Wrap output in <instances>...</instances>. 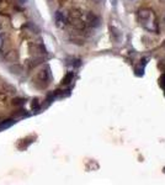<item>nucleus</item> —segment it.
Segmentation results:
<instances>
[{"label":"nucleus","instance_id":"f257e3e1","mask_svg":"<svg viewBox=\"0 0 165 185\" xmlns=\"http://www.w3.org/2000/svg\"><path fill=\"white\" fill-rule=\"evenodd\" d=\"M36 79L38 80L39 83V88H46L47 84H48V80H49V68H44L42 69L37 75H36Z\"/></svg>","mask_w":165,"mask_h":185},{"label":"nucleus","instance_id":"f03ea898","mask_svg":"<svg viewBox=\"0 0 165 185\" xmlns=\"http://www.w3.org/2000/svg\"><path fill=\"white\" fill-rule=\"evenodd\" d=\"M54 17H55L57 26H63V25L66 23V16H65L64 12H62V11H57Z\"/></svg>","mask_w":165,"mask_h":185},{"label":"nucleus","instance_id":"7ed1b4c3","mask_svg":"<svg viewBox=\"0 0 165 185\" xmlns=\"http://www.w3.org/2000/svg\"><path fill=\"white\" fill-rule=\"evenodd\" d=\"M17 58H18V54H17V52L14 51V49L6 52V54H5V59H6L7 62H16Z\"/></svg>","mask_w":165,"mask_h":185},{"label":"nucleus","instance_id":"20e7f679","mask_svg":"<svg viewBox=\"0 0 165 185\" xmlns=\"http://www.w3.org/2000/svg\"><path fill=\"white\" fill-rule=\"evenodd\" d=\"M9 70L12 73V74H21L22 72H23V68H22V65H20V64H11L10 67H9Z\"/></svg>","mask_w":165,"mask_h":185},{"label":"nucleus","instance_id":"39448f33","mask_svg":"<svg viewBox=\"0 0 165 185\" xmlns=\"http://www.w3.org/2000/svg\"><path fill=\"white\" fill-rule=\"evenodd\" d=\"M87 17H89V23H90L92 27H97V26L100 25V18H99L97 16H95V15H92V14H89Z\"/></svg>","mask_w":165,"mask_h":185},{"label":"nucleus","instance_id":"423d86ee","mask_svg":"<svg viewBox=\"0 0 165 185\" xmlns=\"http://www.w3.org/2000/svg\"><path fill=\"white\" fill-rule=\"evenodd\" d=\"M15 122H16V120H14V118H7V120H5V121H2V122L0 123V130H6V128H9L10 126H12Z\"/></svg>","mask_w":165,"mask_h":185},{"label":"nucleus","instance_id":"0eeeda50","mask_svg":"<svg viewBox=\"0 0 165 185\" xmlns=\"http://www.w3.org/2000/svg\"><path fill=\"white\" fill-rule=\"evenodd\" d=\"M150 11L149 10H143V11H139V14H138V16H139V18L142 20V21H147L149 17H150Z\"/></svg>","mask_w":165,"mask_h":185},{"label":"nucleus","instance_id":"6e6552de","mask_svg":"<svg viewBox=\"0 0 165 185\" xmlns=\"http://www.w3.org/2000/svg\"><path fill=\"white\" fill-rule=\"evenodd\" d=\"M32 142H33V141H31V139L28 141V138H26V139H21V141L17 143V147H18L20 149H26V148H27V146H28V144H31Z\"/></svg>","mask_w":165,"mask_h":185},{"label":"nucleus","instance_id":"1a4fd4ad","mask_svg":"<svg viewBox=\"0 0 165 185\" xmlns=\"http://www.w3.org/2000/svg\"><path fill=\"white\" fill-rule=\"evenodd\" d=\"M73 76H74V74H73V72H69V73H66L65 74V76L63 78V80H62V84L63 85H68L71 80H73Z\"/></svg>","mask_w":165,"mask_h":185},{"label":"nucleus","instance_id":"9d476101","mask_svg":"<svg viewBox=\"0 0 165 185\" xmlns=\"http://www.w3.org/2000/svg\"><path fill=\"white\" fill-rule=\"evenodd\" d=\"M25 102H26V99H23V97H15L12 100V105H15V106H21Z\"/></svg>","mask_w":165,"mask_h":185},{"label":"nucleus","instance_id":"9b49d317","mask_svg":"<svg viewBox=\"0 0 165 185\" xmlns=\"http://www.w3.org/2000/svg\"><path fill=\"white\" fill-rule=\"evenodd\" d=\"M42 63V58H34V59H32L30 63H28V67L30 68H33V67H36V65H38V64H41Z\"/></svg>","mask_w":165,"mask_h":185},{"label":"nucleus","instance_id":"f8f14e48","mask_svg":"<svg viewBox=\"0 0 165 185\" xmlns=\"http://www.w3.org/2000/svg\"><path fill=\"white\" fill-rule=\"evenodd\" d=\"M31 107H32V110L33 111H37V110H39V101H38V99H33L32 100V102H31Z\"/></svg>","mask_w":165,"mask_h":185},{"label":"nucleus","instance_id":"ddd939ff","mask_svg":"<svg viewBox=\"0 0 165 185\" xmlns=\"http://www.w3.org/2000/svg\"><path fill=\"white\" fill-rule=\"evenodd\" d=\"M1 42H2V36H0V46H1Z\"/></svg>","mask_w":165,"mask_h":185},{"label":"nucleus","instance_id":"4468645a","mask_svg":"<svg viewBox=\"0 0 165 185\" xmlns=\"http://www.w3.org/2000/svg\"><path fill=\"white\" fill-rule=\"evenodd\" d=\"M164 22H165V16H164Z\"/></svg>","mask_w":165,"mask_h":185},{"label":"nucleus","instance_id":"2eb2a0df","mask_svg":"<svg viewBox=\"0 0 165 185\" xmlns=\"http://www.w3.org/2000/svg\"><path fill=\"white\" fill-rule=\"evenodd\" d=\"M129 1H134V0H129Z\"/></svg>","mask_w":165,"mask_h":185}]
</instances>
